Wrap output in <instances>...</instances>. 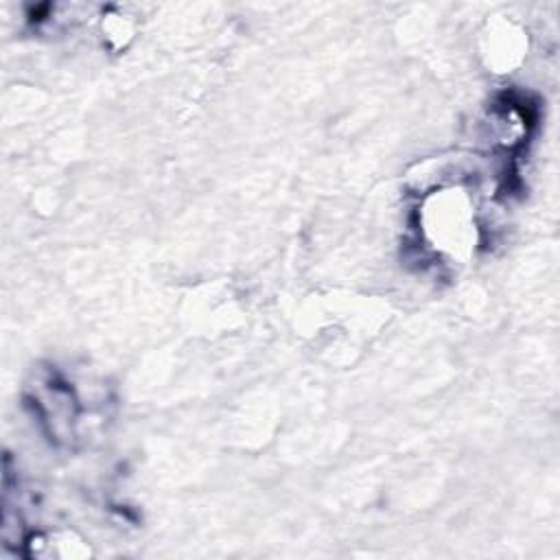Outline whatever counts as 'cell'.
I'll return each instance as SVG.
<instances>
[{
	"label": "cell",
	"mask_w": 560,
	"mask_h": 560,
	"mask_svg": "<svg viewBox=\"0 0 560 560\" xmlns=\"http://www.w3.org/2000/svg\"><path fill=\"white\" fill-rule=\"evenodd\" d=\"M475 212L468 192L448 184L424 192L418 210V236L433 256L464 258L475 247Z\"/></svg>",
	"instance_id": "obj_1"
},
{
	"label": "cell",
	"mask_w": 560,
	"mask_h": 560,
	"mask_svg": "<svg viewBox=\"0 0 560 560\" xmlns=\"http://www.w3.org/2000/svg\"><path fill=\"white\" fill-rule=\"evenodd\" d=\"M28 405L44 433L57 444L79 440V427L85 413L74 385L59 372H44L28 385Z\"/></svg>",
	"instance_id": "obj_2"
}]
</instances>
